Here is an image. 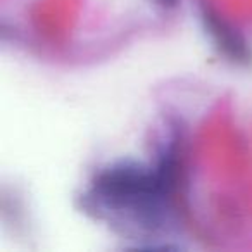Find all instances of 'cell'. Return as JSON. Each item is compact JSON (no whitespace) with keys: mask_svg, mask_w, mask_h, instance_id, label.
<instances>
[{"mask_svg":"<svg viewBox=\"0 0 252 252\" xmlns=\"http://www.w3.org/2000/svg\"><path fill=\"white\" fill-rule=\"evenodd\" d=\"M200 16H202V21L206 25L207 33L211 35L213 42L216 43L218 50L230 63L240 64V66H247V64L252 63V49L247 43V40L216 9L211 7L207 2H202Z\"/></svg>","mask_w":252,"mask_h":252,"instance_id":"2","label":"cell"},{"mask_svg":"<svg viewBox=\"0 0 252 252\" xmlns=\"http://www.w3.org/2000/svg\"><path fill=\"white\" fill-rule=\"evenodd\" d=\"M158 2L161 5H164V7H173V5H176L178 0H158Z\"/></svg>","mask_w":252,"mask_h":252,"instance_id":"3","label":"cell"},{"mask_svg":"<svg viewBox=\"0 0 252 252\" xmlns=\"http://www.w3.org/2000/svg\"><path fill=\"white\" fill-rule=\"evenodd\" d=\"M178 189V161L168 152L156 166L119 162L92 182L88 207L123 231L152 237L173 218Z\"/></svg>","mask_w":252,"mask_h":252,"instance_id":"1","label":"cell"}]
</instances>
